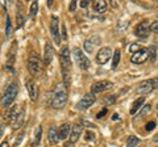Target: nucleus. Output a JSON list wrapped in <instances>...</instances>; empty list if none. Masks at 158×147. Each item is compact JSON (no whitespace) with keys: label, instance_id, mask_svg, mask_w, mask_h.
Returning a JSON list of instances; mask_svg holds the SVG:
<instances>
[{"label":"nucleus","instance_id":"nucleus-23","mask_svg":"<svg viewBox=\"0 0 158 147\" xmlns=\"http://www.w3.org/2000/svg\"><path fill=\"white\" fill-rule=\"evenodd\" d=\"M118 62H120V50H115V53H113V61H112V68L115 70V68H117L118 66Z\"/></svg>","mask_w":158,"mask_h":147},{"label":"nucleus","instance_id":"nucleus-11","mask_svg":"<svg viewBox=\"0 0 158 147\" xmlns=\"http://www.w3.org/2000/svg\"><path fill=\"white\" fill-rule=\"evenodd\" d=\"M112 51L110 47H102L96 54V62L99 65H106V63L111 59Z\"/></svg>","mask_w":158,"mask_h":147},{"label":"nucleus","instance_id":"nucleus-25","mask_svg":"<svg viewBox=\"0 0 158 147\" xmlns=\"http://www.w3.org/2000/svg\"><path fill=\"white\" fill-rule=\"evenodd\" d=\"M85 50L87 51V53H92L94 51V45L95 43H92V41H90V40H87V41H85Z\"/></svg>","mask_w":158,"mask_h":147},{"label":"nucleus","instance_id":"nucleus-45","mask_svg":"<svg viewBox=\"0 0 158 147\" xmlns=\"http://www.w3.org/2000/svg\"><path fill=\"white\" fill-rule=\"evenodd\" d=\"M157 109H158V104H157Z\"/></svg>","mask_w":158,"mask_h":147},{"label":"nucleus","instance_id":"nucleus-46","mask_svg":"<svg viewBox=\"0 0 158 147\" xmlns=\"http://www.w3.org/2000/svg\"><path fill=\"white\" fill-rule=\"evenodd\" d=\"M157 117H158V114H157Z\"/></svg>","mask_w":158,"mask_h":147},{"label":"nucleus","instance_id":"nucleus-33","mask_svg":"<svg viewBox=\"0 0 158 147\" xmlns=\"http://www.w3.org/2000/svg\"><path fill=\"white\" fill-rule=\"evenodd\" d=\"M140 49H141L140 45H137V43H133V45H131V47H129V51L132 54H135V53H137L138 50H140Z\"/></svg>","mask_w":158,"mask_h":147},{"label":"nucleus","instance_id":"nucleus-20","mask_svg":"<svg viewBox=\"0 0 158 147\" xmlns=\"http://www.w3.org/2000/svg\"><path fill=\"white\" fill-rule=\"evenodd\" d=\"M144 102H145V97H144V96L140 97V99H137V100L132 104V108H131L129 113H131V114H136V113H137V110H138V109H141V106L144 105Z\"/></svg>","mask_w":158,"mask_h":147},{"label":"nucleus","instance_id":"nucleus-26","mask_svg":"<svg viewBox=\"0 0 158 147\" xmlns=\"http://www.w3.org/2000/svg\"><path fill=\"white\" fill-rule=\"evenodd\" d=\"M116 101V96L115 95H111V96H106L104 99H103V102H104L106 105H111L113 102Z\"/></svg>","mask_w":158,"mask_h":147},{"label":"nucleus","instance_id":"nucleus-22","mask_svg":"<svg viewBox=\"0 0 158 147\" xmlns=\"http://www.w3.org/2000/svg\"><path fill=\"white\" fill-rule=\"evenodd\" d=\"M138 145H140V139H138L137 137L131 135L129 138H128V142H127V146H128V147H136V146H138Z\"/></svg>","mask_w":158,"mask_h":147},{"label":"nucleus","instance_id":"nucleus-19","mask_svg":"<svg viewBox=\"0 0 158 147\" xmlns=\"http://www.w3.org/2000/svg\"><path fill=\"white\" fill-rule=\"evenodd\" d=\"M92 9L98 13H104L107 11V3L104 0H96V2H94V4H92Z\"/></svg>","mask_w":158,"mask_h":147},{"label":"nucleus","instance_id":"nucleus-15","mask_svg":"<svg viewBox=\"0 0 158 147\" xmlns=\"http://www.w3.org/2000/svg\"><path fill=\"white\" fill-rule=\"evenodd\" d=\"M82 131H83V125L81 122H77V124L71 127V133H70V142L71 143H75V142L79 139Z\"/></svg>","mask_w":158,"mask_h":147},{"label":"nucleus","instance_id":"nucleus-39","mask_svg":"<svg viewBox=\"0 0 158 147\" xmlns=\"http://www.w3.org/2000/svg\"><path fill=\"white\" fill-rule=\"evenodd\" d=\"M153 85H154V89L158 88V77H154V79H153Z\"/></svg>","mask_w":158,"mask_h":147},{"label":"nucleus","instance_id":"nucleus-44","mask_svg":"<svg viewBox=\"0 0 158 147\" xmlns=\"http://www.w3.org/2000/svg\"><path fill=\"white\" fill-rule=\"evenodd\" d=\"M153 141H154V142H158V134L154 137V138H153Z\"/></svg>","mask_w":158,"mask_h":147},{"label":"nucleus","instance_id":"nucleus-42","mask_svg":"<svg viewBox=\"0 0 158 147\" xmlns=\"http://www.w3.org/2000/svg\"><path fill=\"white\" fill-rule=\"evenodd\" d=\"M0 147H9V145H8V142L7 141H4L2 145H0Z\"/></svg>","mask_w":158,"mask_h":147},{"label":"nucleus","instance_id":"nucleus-35","mask_svg":"<svg viewBox=\"0 0 158 147\" xmlns=\"http://www.w3.org/2000/svg\"><path fill=\"white\" fill-rule=\"evenodd\" d=\"M23 138H24V133H21L19 135V139L17 141H15V147H17L20 143H21V141H23Z\"/></svg>","mask_w":158,"mask_h":147},{"label":"nucleus","instance_id":"nucleus-1","mask_svg":"<svg viewBox=\"0 0 158 147\" xmlns=\"http://www.w3.org/2000/svg\"><path fill=\"white\" fill-rule=\"evenodd\" d=\"M59 61H61V71L63 76L65 85H70V71H71V62H70V50L69 47H62L59 53Z\"/></svg>","mask_w":158,"mask_h":147},{"label":"nucleus","instance_id":"nucleus-10","mask_svg":"<svg viewBox=\"0 0 158 147\" xmlns=\"http://www.w3.org/2000/svg\"><path fill=\"white\" fill-rule=\"evenodd\" d=\"M50 33H52V37L56 43L61 42V36H59V21H58V17L57 16H52V20H50Z\"/></svg>","mask_w":158,"mask_h":147},{"label":"nucleus","instance_id":"nucleus-24","mask_svg":"<svg viewBox=\"0 0 158 147\" xmlns=\"http://www.w3.org/2000/svg\"><path fill=\"white\" fill-rule=\"evenodd\" d=\"M41 134H42V127L38 126L37 130H36V137H34V143H33V146L40 143V141H41Z\"/></svg>","mask_w":158,"mask_h":147},{"label":"nucleus","instance_id":"nucleus-12","mask_svg":"<svg viewBox=\"0 0 158 147\" xmlns=\"http://www.w3.org/2000/svg\"><path fill=\"white\" fill-rule=\"evenodd\" d=\"M148 59V49L145 47H141L137 53L132 54V58H131V62L135 63V65H141Z\"/></svg>","mask_w":158,"mask_h":147},{"label":"nucleus","instance_id":"nucleus-21","mask_svg":"<svg viewBox=\"0 0 158 147\" xmlns=\"http://www.w3.org/2000/svg\"><path fill=\"white\" fill-rule=\"evenodd\" d=\"M156 53H157V49H156V46H150L149 49H148V58H149V61L153 63V62H156Z\"/></svg>","mask_w":158,"mask_h":147},{"label":"nucleus","instance_id":"nucleus-28","mask_svg":"<svg viewBox=\"0 0 158 147\" xmlns=\"http://www.w3.org/2000/svg\"><path fill=\"white\" fill-rule=\"evenodd\" d=\"M152 110V106L148 104V105H144V108H142V109L140 110V113H138V117H144L145 114H148L149 113V112Z\"/></svg>","mask_w":158,"mask_h":147},{"label":"nucleus","instance_id":"nucleus-3","mask_svg":"<svg viewBox=\"0 0 158 147\" xmlns=\"http://www.w3.org/2000/svg\"><path fill=\"white\" fill-rule=\"evenodd\" d=\"M42 65L44 63L41 62V58L38 57V54L36 53H31V55L28 58V70L31 72V75L37 77L41 75L42 72Z\"/></svg>","mask_w":158,"mask_h":147},{"label":"nucleus","instance_id":"nucleus-37","mask_svg":"<svg viewBox=\"0 0 158 147\" xmlns=\"http://www.w3.org/2000/svg\"><path fill=\"white\" fill-rule=\"evenodd\" d=\"M107 114V109H106V108H104V109H103L102 112H99V113H98V118H103V116H106Z\"/></svg>","mask_w":158,"mask_h":147},{"label":"nucleus","instance_id":"nucleus-7","mask_svg":"<svg viewBox=\"0 0 158 147\" xmlns=\"http://www.w3.org/2000/svg\"><path fill=\"white\" fill-rule=\"evenodd\" d=\"M112 87H113V83H112V81L100 80V81L94 83L92 87H91V91H92V95H94V93H100V92H104V91L111 89Z\"/></svg>","mask_w":158,"mask_h":147},{"label":"nucleus","instance_id":"nucleus-34","mask_svg":"<svg viewBox=\"0 0 158 147\" xmlns=\"http://www.w3.org/2000/svg\"><path fill=\"white\" fill-rule=\"evenodd\" d=\"M150 32L158 33V21H154V22L150 24Z\"/></svg>","mask_w":158,"mask_h":147},{"label":"nucleus","instance_id":"nucleus-40","mask_svg":"<svg viewBox=\"0 0 158 147\" xmlns=\"http://www.w3.org/2000/svg\"><path fill=\"white\" fill-rule=\"evenodd\" d=\"M3 133H4V125L0 124V138L3 137Z\"/></svg>","mask_w":158,"mask_h":147},{"label":"nucleus","instance_id":"nucleus-43","mask_svg":"<svg viewBox=\"0 0 158 147\" xmlns=\"http://www.w3.org/2000/svg\"><path fill=\"white\" fill-rule=\"evenodd\" d=\"M112 118L116 121V120H118V116H117V114H113V117H112Z\"/></svg>","mask_w":158,"mask_h":147},{"label":"nucleus","instance_id":"nucleus-16","mask_svg":"<svg viewBox=\"0 0 158 147\" xmlns=\"http://www.w3.org/2000/svg\"><path fill=\"white\" fill-rule=\"evenodd\" d=\"M71 133V125L69 124V122H65V124H62L61 127L58 129V135H59V139L65 141L69 138V135Z\"/></svg>","mask_w":158,"mask_h":147},{"label":"nucleus","instance_id":"nucleus-6","mask_svg":"<svg viewBox=\"0 0 158 147\" xmlns=\"http://www.w3.org/2000/svg\"><path fill=\"white\" fill-rule=\"evenodd\" d=\"M73 55H74V59H75V62H77V65L79 66V68H82V70H88V68H90L91 62H90V59H88V58L85 55V54L82 53L81 49L74 47Z\"/></svg>","mask_w":158,"mask_h":147},{"label":"nucleus","instance_id":"nucleus-8","mask_svg":"<svg viewBox=\"0 0 158 147\" xmlns=\"http://www.w3.org/2000/svg\"><path fill=\"white\" fill-rule=\"evenodd\" d=\"M149 33H150V24H149V21H146V20L140 22L135 28V34L137 37H140V38H146L148 36H149Z\"/></svg>","mask_w":158,"mask_h":147},{"label":"nucleus","instance_id":"nucleus-36","mask_svg":"<svg viewBox=\"0 0 158 147\" xmlns=\"http://www.w3.org/2000/svg\"><path fill=\"white\" fill-rule=\"evenodd\" d=\"M62 40H67V34H66V26L62 25Z\"/></svg>","mask_w":158,"mask_h":147},{"label":"nucleus","instance_id":"nucleus-27","mask_svg":"<svg viewBox=\"0 0 158 147\" xmlns=\"http://www.w3.org/2000/svg\"><path fill=\"white\" fill-rule=\"evenodd\" d=\"M12 33V22H11V17L7 16V29H6V36L9 37Z\"/></svg>","mask_w":158,"mask_h":147},{"label":"nucleus","instance_id":"nucleus-38","mask_svg":"<svg viewBox=\"0 0 158 147\" xmlns=\"http://www.w3.org/2000/svg\"><path fill=\"white\" fill-rule=\"evenodd\" d=\"M75 8H77V2H71V4H70V12H74V11H75Z\"/></svg>","mask_w":158,"mask_h":147},{"label":"nucleus","instance_id":"nucleus-5","mask_svg":"<svg viewBox=\"0 0 158 147\" xmlns=\"http://www.w3.org/2000/svg\"><path fill=\"white\" fill-rule=\"evenodd\" d=\"M67 102V93L65 89H57V92L53 95L50 104L54 109H62Z\"/></svg>","mask_w":158,"mask_h":147},{"label":"nucleus","instance_id":"nucleus-32","mask_svg":"<svg viewBox=\"0 0 158 147\" xmlns=\"http://www.w3.org/2000/svg\"><path fill=\"white\" fill-rule=\"evenodd\" d=\"M85 137H86V141H94V139H95V133L88 130V131H86V135Z\"/></svg>","mask_w":158,"mask_h":147},{"label":"nucleus","instance_id":"nucleus-31","mask_svg":"<svg viewBox=\"0 0 158 147\" xmlns=\"http://www.w3.org/2000/svg\"><path fill=\"white\" fill-rule=\"evenodd\" d=\"M154 127H156V122L154 121H150V122H148V124L145 125V130L146 131H152Z\"/></svg>","mask_w":158,"mask_h":147},{"label":"nucleus","instance_id":"nucleus-30","mask_svg":"<svg viewBox=\"0 0 158 147\" xmlns=\"http://www.w3.org/2000/svg\"><path fill=\"white\" fill-rule=\"evenodd\" d=\"M23 24H24V17H23V14L19 12L17 13V25H16V28H21Z\"/></svg>","mask_w":158,"mask_h":147},{"label":"nucleus","instance_id":"nucleus-13","mask_svg":"<svg viewBox=\"0 0 158 147\" xmlns=\"http://www.w3.org/2000/svg\"><path fill=\"white\" fill-rule=\"evenodd\" d=\"M153 89H154V85H153V79L144 80L142 83H140V85L137 87V93L138 95H146V93H150Z\"/></svg>","mask_w":158,"mask_h":147},{"label":"nucleus","instance_id":"nucleus-18","mask_svg":"<svg viewBox=\"0 0 158 147\" xmlns=\"http://www.w3.org/2000/svg\"><path fill=\"white\" fill-rule=\"evenodd\" d=\"M48 139L52 145H57L59 141V135H58V129L56 126H52L48 131Z\"/></svg>","mask_w":158,"mask_h":147},{"label":"nucleus","instance_id":"nucleus-17","mask_svg":"<svg viewBox=\"0 0 158 147\" xmlns=\"http://www.w3.org/2000/svg\"><path fill=\"white\" fill-rule=\"evenodd\" d=\"M25 85H27L28 93H29V96H31V100L36 101L37 100V87H36V84H34V81L32 79H28L25 81Z\"/></svg>","mask_w":158,"mask_h":147},{"label":"nucleus","instance_id":"nucleus-2","mask_svg":"<svg viewBox=\"0 0 158 147\" xmlns=\"http://www.w3.org/2000/svg\"><path fill=\"white\" fill-rule=\"evenodd\" d=\"M24 116H25V112L21 106H13L11 110L8 112L7 114V121L11 124L12 129H19L21 127V125L24 124Z\"/></svg>","mask_w":158,"mask_h":147},{"label":"nucleus","instance_id":"nucleus-14","mask_svg":"<svg viewBox=\"0 0 158 147\" xmlns=\"http://www.w3.org/2000/svg\"><path fill=\"white\" fill-rule=\"evenodd\" d=\"M53 58H54V49H53L50 42H46L45 50H44V65L49 66L52 63Z\"/></svg>","mask_w":158,"mask_h":147},{"label":"nucleus","instance_id":"nucleus-41","mask_svg":"<svg viewBox=\"0 0 158 147\" xmlns=\"http://www.w3.org/2000/svg\"><path fill=\"white\" fill-rule=\"evenodd\" d=\"M88 6V2H87V0H83V2L81 3V7H83V8H86Z\"/></svg>","mask_w":158,"mask_h":147},{"label":"nucleus","instance_id":"nucleus-9","mask_svg":"<svg viewBox=\"0 0 158 147\" xmlns=\"http://www.w3.org/2000/svg\"><path fill=\"white\" fill-rule=\"evenodd\" d=\"M95 100L96 99H95V96H94L92 93H87V95L83 96L82 100H79V102L77 104V109H79V110H86L90 106L94 105Z\"/></svg>","mask_w":158,"mask_h":147},{"label":"nucleus","instance_id":"nucleus-4","mask_svg":"<svg viewBox=\"0 0 158 147\" xmlns=\"http://www.w3.org/2000/svg\"><path fill=\"white\" fill-rule=\"evenodd\" d=\"M17 92H19V85H17V83H16V81L11 83V84L8 85V88L6 89V92H4L3 97H2V105H3L4 108H8V106L15 101V99H16Z\"/></svg>","mask_w":158,"mask_h":147},{"label":"nucleus","instance_id":"nucleus-29","mask_svg":"<svg viewBox=\"0 0 158 147\" xmlns=\"http://www.w3.org/2000/svg\"><path fill=\"white\" fill-rule=\"evenodd\" d=\"M38 11V3L37 2H33L32 3V6H31V16H36V13Z\"/></svg>","mask_w":158,"mask_h":147}]
</instances>
